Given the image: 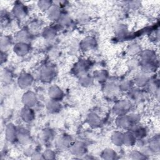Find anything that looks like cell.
Returning a JSON list of instances; mask_svg holds the SVG:
<instances>
[{
  "instance_id": "6",
  "label": "cell",
  "mask_w": 160,
  "mask_h": 160,
  "mask_svg": "<svg viewBox=\"0 0 160 160\" xmlns=\"http://www.w3.org/2000/svg\"><path fill=\"white\" fill-rule=\"evenodd\" d=\"M17 82L20 88L26 89L32 86L34 82V78L31 74L24 72L19 76Z\"/></svg>"
},
{
  "instance_id": "12",
  "label": "cell",
  "mask_w": 160,
  "mask_h": 160,
  "mask_svg": "<svg viewBox=\"0 0 160 160\" xmlns=\"http://www.w3.org/2000/svg\"><path fill=\"white\" fill-rule=\"evenodd\" d=\"M70 152L76 156H83L87 152L86 144L81 141H76L72 142L69 148Z\"/></svg>"
},
{
  "instance_id": "18",
  "label": "cell",
  "mask_w": 160,
  "mask_h": 160,
  "mask_svg": "<svg viewBox=\"0 0 160 160\" xmlns=\"http://www.w3.org/2000/svg\"><path fill=\"white\" fill-rule=\"evenodd\" d=\"M32 35L33 34L28 29H23L16 33V39L17 42L29 43L32 39Z\"/></svg>"
},
{
  "instance_id": "31",
  "label": "cell",
  "mask_w": 160,
  "mask_h": 160,
  "mask_svg": "<svg viewBox=\"0 0 160 160\" xmlns=\"http://www.w3.org/2000/svg\"><path fill=\"white\" fill-rule=\"evenodd\" d=\"M141 52V46L137 43H132L129 44L127 49L126 52L127 54L132 57H134L138 54H139Z\"/></svg>"
},
{
  "instance_id": "25",
  "label": "cell",
  "mask_w": 160,
  "mask_h": 160,
  "mask_svg": "<svg viewBox=\"0 0 160 160\" xmlns=\"http://www.w3.org/2000/svg\"><path fill=\"white\" fill-rule=\"evenodd\" d=\"M87 123L92 128H98L101 124V118L96 113L92 112L88 115L86 118Z\"/></svg>"
},
{
  "instance_id": "33",
  "label": "cell",
  "mask_w": 160,
  "mask_h": 160,
  "mask_svg": "<svg viewBox=\"0 0 160 160\" xmlns=\"http://www.w3.org/2000/svg\"><path fill=\"white\" fill-rule=\"evenodd\" d=\"M53 5V2L49 0H41L38 1L37 6L42 12H47Z\"/></svg>"
},
{
  "instance_id": "32",
  "label": "cell",
  "mask_w": 160,
  "mask_h": 160,
  "mask_svg": "<svg viewBox=\"0 0 160 160\" xmlns=\"http://www.w3.org/2000/svg\"><path fill=\"white\" fill-rule=\"evenodd\" d=\"M94 80L99 82H104L108 79V72L104 69H101L96 71L92 76Z\"/></svg>"
},
{
  "instance_id": "34",
  "label": "cell",
  "mask_w": 160,
  "mask_h": 160,
  "mask_svg": "<svg viewBox=\"0 0 160 160\" xmlns=\"http://www.w3.org/2000/svg\"><path fill=\"white\" fill-rule=\"evenodd\" d=\"M12 78H13L12 73L9 69H8L7 68H4L1 71V81L2 82L8 84L12 81Z\"/></svg>"
},
{
  "instance_id": "39",
  "label": "cell",
  "mask_w": 160,
  "mask_h": 160,
  "mask_svg": "<svg viewBox=\"0 0 160 160\" xmlns=\"http://www.w3.org/2000/svg\"><path fill=\"white\" fill-rule=\"evenodd\" d=\"M139 88H132L129 92V99L131 100H138L141 98L142 96V92L140 91Z\"/></svg>"
},
{
  "instance_id": "16",
  "label": "cell",
  "mask_w": 160,
  "mask_h": 160,
  "mask_svg": "<svg viewBox=\"0 0 160 160\" xmlns=\"http://www.w3.org/2000/svg\"><path fill=\"white\" fill-rule=\"evenodd\" d=\"M72 139L71 136L68 134H62L60 136L57 141H56V145L58 148L61 149H69L70 146L72 144Z\"/></svg>"
},
{
  "instance_id": "17",
  "label": "cell",
  "mask_w": 160,
  "mask_h": 160,
  "mask_svg": "<svg viewBox=\"0 0 160 160\" xmlns=\"http://www.w3.org/2000/svg\"><path fill=\"white\" fill-rule=\"evenodd\" d=\"M150 81V77L148 74H146L142 71L137 73L134 78V83L138 87L141 88L148 84Z\"/></svg>"
},
{
  "instance_id": "36",
  "label": "cell",
  "mask_w": 160,
  "mask_h": 160,
  "mask_svg": "<svg viewBox=\"0 0 160 160\" xmlns=\"http://www.w3.org/2000/svg\"><path fill=\"white\" fill-rule=\"evenodd\" d=\"M53 132L51 129H44L41 133V139L44 143H47L51 141L53 138Z\"/></svg>"
},
{
  "instance_id": "13",
  "label": "cell",
  "mask_w": 160,
  "mask_h": 160,
  "mask_svg": "<svg viewBox=\"0 0 160 160\" xmlns=\"http://www.w3.org/2000/svg\"><path fill=\"white\" fill-rule=\"evenodd\" d=\"M47 18L49 20L52 22H55L59 20L61 15L62 14L60 6L58 4H54L49 8L46 12Z\"/></svg>"
},
{
  "instance_id": "22",
  "label": "cell",
  "mask_w": 160,
  "mask_h": 160,
  "mask_svg": "<svg viewBox=\"0 0 160 160\" xmlns=\"http://www.w3.org/2000/svg\"><path fill=\"white\" fill-rule=\"evenodd\" d=\"M46 108L50 113H57L61 110L62 106L60 101L49 99L46 102Z\"/></svg>"
},
{
  "instance_id": "24",
  "label": "cell",
  "mask_w": 160,
  "mask_h": 160,
  "mask_svg": "<svg viewBox=\"0 0 160 160\" xmlns=\"http://www.w3.org/2000/svg\"><path fill=\"white\" fill-rule=\"evenodd\" d=\"M12 46V40L11 36L8 35H3L0 39V48L1 52H6Z\"/></svg>"
},
{
  "instance_id": "28",
  "label": "cell",
  "mask_w": 160,
  "mask_h": 160,
  "mask_svg": "<svg viewBox=\"0 0 160 160\" xmlns=\"http://www.w3.org/2000/svg\"><path fill=\"white\" fill-rule=\"evenodd\" d=\"M42 34L45 39L52 40L56 36L57 30L53 26H47L42 30Z\"/></svg>"
},
{
  "instance_id": "5",
  "label": "cell",
  "mask_w": 160,
  "mask_h": 160,
  "mask_svg": "<svg viewBox=\"0 0 160 160\" xmlns=\"http://www.w3.org/2000/svg\"><path fill=\"white\" fill-rule=\"evenodd\" d=\"M12 13L18 19H23L28 14V9L25 4L17 2L12 7Z\"/></svg>"
},
{
  "instance_id": "29",
  "label": "cell",
  "mask_w": 160,
  "mask_h": 160,
  "mask_svg": "<svg viewBox=\"0 0 160 160\" xmlns=\"http://www.w3.org/2000/svg\"><path fill=\"white\" fill-rule=\"evenodd\" d=\"M101 157L102 159L107 160H113L118 158L117 152L112 148L104 149L101 153Z\"/></svg>"
},
{
  "instance_id": "27",
  "label": "cell",
  "mask_w": 160,
  "mask_h": 160,
  "mask_svg": "<svg viewBox=\"0 0 160 160\" xmlns=\"http://www.w3.org/2000/svg\"><path fill=\"white\" fill-rule=\"evenodd\" d=\"M111 141L112 143L116 146H121L123 145V132L119 131H114L111 136Z\"/></svg>"
},
{
  "instance_id": "20",
  "label": "cell",
  "mask_w": 160,
  "mask_h": 160,
  "mask_svg": "<svg viewBox=\"0 0 160 160\" xmlns=\"http://www.w3.org/2000/svg\"><path fill=\"white\" fill-rule=\"evenodd\" d=\"M137 141L136 138L131 131L127 130L123 132V145L132 147L136 144Z\"/></svg>"
},
{
  "instance_id": "35",
  "label": "cell",
  "mask_w": 160,
  "mask_h": 160,
  "mask_svg": "<svg viewBox=\"0 0 160 160\" xmlns=\"http://www.w3.org/2000/svg\"><path fill=\"white\" fill-rule=\"evenodd\" d=\"M41 25L42 24L39 21L34 19L29 22L28 29L33 34V33L39 31L41 29Z\"/></svg>"
},
{
  "instance_id": "3",
  "label": "cell",
  "mask_w": 160,
  "mask_h": 160,
  "mask_svg": "<svg viewBox=\"0 0 160 160\" xmlns=\"http://www.w3.org/2000/svg\"><path fill=\"white\" fill-rule=\"evenodd\" d=\"M91 64L87 59H81L74 65V74L79 78L88 74L89 69L91 68Z\"/></svg>"
},
{
  "instance_id": "23",
  "label": "cell",
  "mask_w": 160,
  "mask_h": 160,
  "mask_svg": "<svg viewBox=\"0 0 160 160\" xmlns=\"http://www.w3.org/2000/svg\"><path fill=\"white\" fill-rule=\"evenodd\" d=\"M129 130L131 131L134 134L137 140L142 139L146 137L147 134L146 129L144 127L139 125L138 124L132 126Z\"/></svg>"
},
{
  "instance_id": "43",
  "label": "cell",
  "mask_w": 160,
  "mask_h": 160,
  "mask_svg": "<svg viewBox=\"0 0 160 160\" xmlns=\"http://www.w3.org/2000/svg\"><path fill=\"white\" fill-rule=\"evenodd\" d=\"M139 66H140V61L134 58H132V59H129L128 62V66L131 69H136Z\"/></svg>"
},
{
  "instance_id": "38",
  "label": "cell",
  "mask_w": 160,
  "mask_h": 160,
  "mask_svg": "<svg viewBox=\"0 0 160 160\" xmlns=\"http://www.w3.org/2000/svg\"><path fill=\"white\" fill-rule=\"evenodd\" d=\"M58 24L62 27H67L71 24L72 23V19L69 16L68 14H62L59 20L58 21Z\"/></svg>"
},
{
  "instance_id": "30",
  "label": "cell",
  "mask_w": 160,
  "mask_h": 160,
  "mask_svg": "<svg viewBox=\"0 0 160 160\" xmlns=\"http://www.w3.org/2000/svg\"><path fill=\"white\" fill-rule=\"evenodd\" d=\"M134 84V83L133 81L126 79L121 81L119 83V89L120 91L128 92L133 88Z\"/></svg>"
},
{
  "instance_id": "44",
  "label": "cell",
  "mask_w": 160,
  "mask_h": 160,
  "mask_svg": "<svg viewBox=\"0 0 160 160\" xmlns=\"http://www.w3.org/2000/svg\"><path fill=\"white\" fill-rule=\"evenodd\" d=\"M10 18L8 16V14L6 13H4V15L2 13L1 14V24L2 26H7L9 22Z\"/></svg>"
},
{
  "instance_id": "45",
  "label": "cell",
  "mask_w": 160,
  "mask_h": 160,
  "mask_svg": "<svg viewBox=\"0 0 160 160\" xmlns=\"http://www.w3.org/2000/svg\"><path fill=\"white\" fill-rule=\"evenodd\" d=\"M31 159H44V157L42 153L34 152L31 155Z\"/></svg>"
},
{
  "instance_id": "15",
  "label": "cell",
  "mask_w": 160,
  "mask_h": 160,
  "mask_svg": "<svg viewBox=\"0 0 160 160\" xmlns=\"http://www.w3.org/2000/svg\"><path fill=\"white\" fill-rule=\"evenodd\" d=\"M21 119L26 123H30L35 118V113L32 108L24 106L20 112Z\"/></svg>"
},
{
  "instance_id": "40",
  "label": "cell",
  "mask_w": 160,
  "mask_h": 160,
  "mask_svg": "<svg viewBox=\"0 0 160 160\" xmlns=\"http://www.w3.org/2000/svg\"><path fill=\"white\" fill-rule=\"evenodd\" d=\"M129 158L132 159H144L148 157L142 151L138 150H133L129 154Z\"/></svg>"
},
{
  "instance_id": "26",
  "label": "cell",
  "mask_w": 160,
  "mask_h": 160,
  "mask_svg": "<svg viewBox=\"0 0 160 160\" xmlns=\"http://www.w3.org/2000/svg\"><path fill=\"white\" fill-rule=\"evenodd\" d=\"M159 144H160L159 137L158 135L152 137L149 139L147 146L152 153H155V152H159V148H160Z\"/></svg>"
},
{
  "instance_id": "7",
  "label": "cell",
  "mask_w": 160,
  "mask_h": 160,
  "mask_svg": "<svg viewBox=\"0 0 160 160\" xmlns=\"http://www.w3.org/2000/svg\"><path fill=\"white\" fill-rule=\"evenodd\" d=\"M5 138L10 142L18 141V128L11 122L8 123L5 128Z\"/></svg>"
},
{
  "instance_id": "2",
  "label": "cell",
  "mask_w": 160,
  "mask_h": 160,
  "mask_svg": "<svg viewBox=\"0 0 160 160\" xmlns=\"http://www.w3.org/2000/svg\"><path fill=\"white\" fill-rule=\"evenodd\" d=\"M56 75V71L55 68L52 66L46 65L40 70L39 78L41 81L44 82H49L55 78Z\"/></svg>"
},
{
  "instance_id": "4",
  "label": "cell",
  "mask_w": 160,
  "mask_h": 160,
  "mask_svg": "<svg viewBox=\"0 0 160 160\" xmlns=\"http://www.w3.org/2000/svg\"><path fill=\"white\" fill-rule=\"evenodd\" d=\"M116 126L123 130H129L132 126L135 125L133 124L129 114L118 116L116 119Z\"/></svg>"
},
{
  "instance_id": "37",
  "label": "cell",
  "mask_w": 160,
  "mask_h": 160,
  "mask_svg": "<svg viewBox=\"0 0 160 160\" xmlns=\"http://www.w3.org/2000/svg\"><path fill=\"white\" fill-rule=\"evenodd\" d=\"M94 78L88 74L80 77V83L84 87H89L92 85L94 82Z\"/></svg>"
},
{
  "instance_id": "10",
  "label": "cell",
  "mask_w": 160,
  "mask_h": 160,
  "mask_svg": "<svg viewBox=\"0 0 160 160\" xmlns=\"http://www.w3.org/2000/svg\"><path fill=\"white\" fill-rule=\"evenodd\" d=\"M38 101L36 94L31 91H26L22 96V102L26 107L33 108L38 103Z\"/></svg>"
},
{
  "instance_id": "1",
  "label": "cell",
  "mask_w": 160,
  "mask_h": 160,
  "mask_svg": "<svg viewBox=\"0 0 160 160\" xmlns=\"http://www.w3.org/2000/svg\"><path fill=\"white\" fill-rule=\"evenodd\" d=\"M132 102L129 99H123L118 101L113 106V112L117 116L127 114L131 109Z\"/></svg>"
},
{
  "instance_id": "9",
  "label": "cell",
  "mask_w": 160,
  "mask_h": 160,
  "mask_svg": "<svg viewBox=\"0 0 160 160\" xmlns=\"http://www.w3.org/2000/svg\"><path fill=\"white\" fill-rule=\"evenodd\" d=\"M31 50L29 43L17 42L13 46V51L18 56L22 57L28 54Z\"/></svg>"
},
{
  "instance_id": "42",
  "label": "cell",
  "mask_w": 160,
  "mask_h": 160,
  "mask_svg": "<svg viewBox=\"0 0 160 160\" xmlns=\"http://www.w3.org/2000/svg\"><path fill=\"white\" fill-rule=\"evenodd\" d=\"M42 154L44 159H54L56 158V153L52 149H46L42 152Z\"/></svg>"
},
{
  "instance_id": "11",
  "label": "cell",
  "mask_w": 160,
  "mask_h": 160,
  "mask_svg": "<svg viewBox=\"0 0 160 160\" xmlns=\"http://www.w3.org/2000/svg\"><path fill=\"white\" fill-rule=\"evenodd\" d=\"M48 93L49 99L58 101H61L64 96V93L63 91L60 87L57 85H52L50 86L48 89Z\"/></svg>"
},
{
  "instance_id": "8",
  "label": "cell",
  "mask_w": 160,
  "mask_h": 160,
  "mask_svg": "<svg viewBox=\"0 0 160 160\" xmlns=\"http://www.w3.org/2000/svg\"><path fill=\"white\" fill-rule=\"evenodd\" d=\"M140 64L157 63V58L155 51L152 49H146L141 52Z\"/></svg>"
},
{
  "instance_id": "14",
  "label": "cell",
  "mask_w": 160,
  "mask_h": 160,
  "mask_svg": "<svg viewBox=\"0 0 160 160\" xmlns=\"http://www.w3.org/2000/svg\"><path fill=\"white\" fill-rule=\"evenodd\" d=\"M97 46V42L94 38L88 36L84 38L80 42L79 47L84 51H89L92 50Z\"/></svg>"
},
{
  "instance_id": "41",
  "label": "cell",
  "mask_w": 160,
  "mask_h": 160,
  "mask_svg": "<svg viewBox=\"0 0 160 160\" xmlns=\"http://www.w3.org/2000/svg\"><path fill=\"white\" fill-rule=\"evenodd\" d=\"M127 31H128V29H127V28L126 27V26H124V24H120L116 28L115 32H116V34H117V36H122L126 34Z\"/></svg>"
},
{
  "instance_id": "21",
  "label": "cell",
  "mask_w": 160,
  "mask_h": 160,
  "mask_svg": "<svg viewBox=\"0 0 160 160\" xmlns=\"http://www.w3.org/2000/svg\"><path fill=\"white\" fill-rule=\"evenodd\" d=\"M119 83L115 82V81H108L104 87V93L108 96H112L116 94V92L119 91Z\"/></svg>"
},
{
  "instance_id": "19",
  "label": "cell",
  "mask_w": 160,
  "mask_h": 160,
  "mask_svg": "<svg viewBox=\"0 0 160 160\" xmlns=\"http://www.w3.org/2000/svg\"><path fill=\"white\" fill-rule=\"evenodd\" d=\"M18 141L22 144H28L31 142V134L25 128H18Z\"/></svg>"
}]
</instances>
